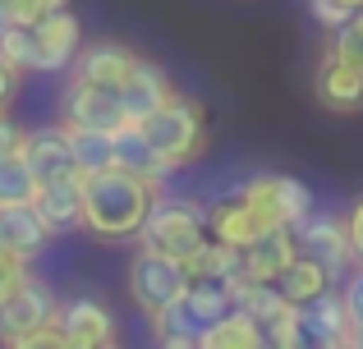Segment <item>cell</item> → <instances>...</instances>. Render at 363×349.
<instances>
[{"mask_svg": "<svg viewBox=\"0 0 363 349\" xmlns=\"http://www.w3.org/2000/svg\"><path fill=\"white\" fill-rule=\"evenodd\" d=\"M157 193H161V184H152V179H143L133 171H120V166L83 175V230L106 244L138 239Z\"/></svg>", "mask_w": 363, "mask_h": 349, "instance_id": "6da1fadb", "label": "cell"}, {"mask_svg": "<svg viewBox=\"0 0 363 349\" xmlns=\"http://www.w3.org/2000/svg\"><path fill=\"white\" fill-rule=\"evenodd\" d=\"M138 129L161 152V161H166L170 171H184V166H194L198 156L207 152V115H203L198 101L179 97V92H170L157 110H147V115L138 120Z\"/></svg>", "mask_w": 363, "mask_h": 349, "instance_id": "7a4b0ae2", "label": "cell"}, {"mask_svg": "<svg viewBox=\"0 0 363 349\" xmlns=\"http://www.w3.org/2000/svg\"><path fill=\"white\" fill-rule=\"evenodd\" d=\"M230 308H235V299H230V290H225V280H189V290L175 304L161 308L157 317H147L152 341L166 345V349H189V345H198V336H203L216 317L230 313Z\"/></svg>", "mask_w": 363, "mask_h": 349, "instance_id": "3957f363", "label": "cell"}, {"mask_svg": "<svg viewBox=\"0 0 363 349\" xmlns=\"http://www.w3.org/2000/svg\"><path fill=\"white\" fill-rule=\"evenodd\" d=\"M207 234H212L207 230V207L189 202V198H161L157 193V202H152L147 221H143V230H138V244L189 262L207 244Z\"/></svg>", "mask_w": 363, "mask_h": 349, "instance_id": "277c9868", "label": "cell"}, {"mask_svg": "<svg viewBox=\"0 0 363 349\" xmlns=\"http://www.w3.org/2000/svg\"><path fill=\"white\" fill-rule=\"evenodd\" d=\"M55 313H60L55 290L46 285L42 276H33V271H28V276L18 280L5 299H0V345L28 349V341H33L42 326L55 322Z\"/></svg>", "mask_w": 363, "mask_h": 349, "instance_id": "5b68a950", "label": "cell"}, {"mask_svg": "<svg viewBox=\"0 0 363 349\" xmlns=\"http://www.w3.org/2000/svg\"><path fill=\"white\" fill-rule=\"evenodd\" d=\"M189 280L194 276H189V267L179 258L138 244V253H133V262H129V299L138 304L143 317H157L161 308H170L189 290Z\"/></svg>", "mask_w": 363, "mask_h": 349, "instance_id": "8992f818", "label": "cell"}, {"mask_svg": "<svg viewBox=\"0 0 363 349\" xmlns=\"http://www.w3.org/2000/svg\"><path fill=\"white\" fill-rule=\"evenodd\" d=\"M294 230V244H299V253H308V258H318L322 267H327V276L345 280L350 271H354V239H350V221L345 216H327V212H308L299 225H290Z\"/></svg>", "mask_w": 363, "mask_h": 349, "instance_id": "52a82bcc", "label": "cell"}, {"mask_svg": "<svg viewBox=\"0 0 363 349\" xmlns=\"http://www.w3.org/2000/svg\"><path fill=\"white\" fill-rule=\"evenodd\" d=\"M60 125L120 134L124 125H133V120H129V110H124L120 88H97V83L69 79V88H65V97H60Z\"/></svg>", "mask_w": 363, "mask_h": 349, "instance_id": "ba28073f", "label": "cell"}, {"mask_svg": "<svg viewBox=\"0 0 363 349\" xmlns=\"http://www.w3.org/2000/svg\"><path fill=\"white\" fill-rule=\"evenodd\" d=\"M33 28V51H37V74H60L74 64V55L83 51V23L74 9H55V14L37 18Z\"/></svg>", "mask_w": 363, "mask_h": 349, "instance_id": "9c48e42d", "label": "cell"}, {"mask_svg": "<svg viewBox=\"0 0 363 349\" xmlns=\"http://www.w3.org/2000/svg\"><path fill=\"white\" fill-rule=\"evenodd\" d=\"M299 317H303V336H308V345H322V349H359V326H354V317H350V308H345L340 285L327 290L322 299H313V304H303Z\"/></svg>", "mask_w": 363, "mask_h": 349, "instance_id": "30bf717a", "label": "cell"}, {"mask_svg": "<svg viewBox=\"0 0 363 349\" xmlns=\"http://www.w3.org/2000/svg\"><path fill=\"white\" fill-rule=\"evenodd\" d=\"M60 331H65V349H111L120 341L116 313L101 299H88V294L60 304Z\"/></svg>", "mask_w": 363, "mask_h": 349, "instance_id": "8fae6325", "label": "cell"}, {"mask_svg": "<svg viewBox=\"0 0 363 349\" xmlns=\"http://www.w3.org/2000/svg\"><path fill=\"white\" fill-rule=\"evenodd\" d=\"M318 101L336 115L363 110V64L340 55L336 46H327L318 60Z\"/></svg>", "mask_w": 363, "mask_h": 349, "instance_id": "7c38bea8", "label": "cell"}, {"mask_svg": "<svg viewBox=\"0 0 363 349\" xmlns=\"http://www.w3.org/2000/svg\"><path fill=\"white\" fill-rule=\"evenodd\" d=\"M18 156H23L28 171L37 175V184L79 175V166H74V147H69V129H65V125L23 129V147H18Z\"/></svg>", "mask_w": 363, "mask_h": 349, "instance_id": "4fadbf2b", "label": "cell"}, {"mask_svg": "<svg viewBox=\"0 0 363 349\" xmlns=\"http://www.w3.org/2000/svg\"><path fill=\"white\" fill-rule=\"evenodd\" d=\"M33 207H37V216L46 221L51 234L83 230V175H65V179H46V184H37Z\"/></svg>", "mask_w": 363, "mask_h": 349, "instance_id": "5bb4252c", "label": "cell"}, {"mask_svg": "<svg viewBox=\"0 0 363 349\" xmlns=\"http://www.w3.org/2000/svg\"><path fill=\"white\" fill-rule=\"evenodd\" d=\"M138 64V55L129 51L124 42H92L74 55V79L79 83H97V88H124L129 69Z\"/></svg>", "mask_w": 363, "mask_h": 349, "instance_id": "9a60e30c", "label": "cell"}, {"mask_svg": "<svg viewBox=\"0 0 363 349\" xmlns=\"http://www.w3.org/2000/svg\"><path fill=\"white\" fill-rule=\"evenodd\" d=\"M207 230H212V239H225V244H235V248H248V244H257L267 230H276V225L267 221L262 212H253L244 198H230V202L207 207Z\"/></svg>", "mask_w": 363, "mask_h": 349, "instance_id": "2e32d148", "label": "cell"}, {"mask_svg": "<svg viewBox=\"0 0 363 349\" xmlns=\"http://www.w3.org/2000/svg\"><path fill=\"white\" fill-rule=\"evenodd\" d=\"M55 234L46 230V221L37 216L33 202H18V207H0V244H5L9 253H18V258L37 262L46 253V244H51Z\"/></svg>", "mask_w": 363, "mask_h": 349, "instance_id": "e0dca14e", "label": "cell"}, {"mask_svg": "<svg viewBox=\"0 0 363 349\" xmlns=\"http://www.w3.org/2000/svg\"><path fill=\"white\" fill-rule=\"evenodd\" d=\"M294 253H299L294 230H290V225H276V230H267L257 244H248V248H244V276H253V280H276V276H281V271L294 262Z\"/></svg>", "mask_w": 363, "mask_h": 349, "instance_id": "ac0fdd59", "label": "cell"}, {"mask_svg": "<svg viewBox=\"0 0 363 349\" xmlns=\"http://www.w3.org/2000/svg\"><path fill=\"white\" fill-rule=\"evenodd\" d=\"M170 79H166V69L161 64H152V60H143L138 55V64L129 69V79H124V88H120V97H124V110H129V120L138 125L147 110H157L161 101L170 97Z\"/></svg>", "mask_w": 363, "mask_h": 349, "instance_id": "d6986e66", "label": "cell"}, {"mask_svg": "<svg viewBox=\"0 0 363 349\" xmlns=\"http://www.w3.org/2000/svg\"><path fill=\"white\" fill-rule=\"evenodd\" d=\"M276 285H281V294L290 299L294 308L313 304V299H322L327 290H336V280L327 276V267H322L318 258H308V253H294V262L276 276Z\"/></svg>", "mask_w": 363, "mask_h": 349, "instance_id": "ffe728a7", "label": "cell"}, {"mask_svg": "<svg viewBox=\"0 0 363 349\" xmlns=\"http://www.w3.org/2000/svg\"><path fill=\"white\" fill-rule=\"evenodd\" d=\"M267 345V331L257 317H248L240 304L230 308L225 317H216L203 336H198V349H257Z\"/></svg>", "mask_w": 363, "mask_h": 349, "instance_id": "44dd1931", "label": "cell"}, {"mask_svg": "<svg viewBox=\"0 0 363 349\" xmlns=\"http://www.w3.org/2000/svg\"><path fill=\"white\" fill-rule=\"evenodd\" d=\"M116 166H120V171L143 175V179H152V184H161V179L170 175V166L161 161V152L143 138L138 125H124L120 134H116Z\"/></svg>", "mask_w": 363, "mask_h": 349, "instance_id": "7402d4cb", "label": "cell"}, {"mask_svg": "<svg viewBox=\"0 0 363 349\" xmlns=\"http://www.w3.org/2000/svg\"><path fill=\"white\" fill-rule=\"evenodd\" d=\"M184 267H189L194 280H230L235 271H244V248H235V244L207 234V244L184 262Z\"/></svg>", "mask_w": 363, "mask_h": 349, "instance_id": "603a6c76", "label": "cell"}, {"mask_svg": "<svg viewBox=\"0 0 363 349\" xmlns=\"http://www.w3.org/2000/svg\"><path fill=\"white\" fill-rule=\"evenodd\" d=\"M69 129V125H65ZM69 147H74V166L79 175L106 171L116 166V134H101V129H69Z\"/></svg>", "mask_w": 363, "mask_h": 349, "instance_id": "cb8c5ba5", "label": "cell"}, {"mask_svg": "<svg viewBox=\"0 0 363 349\" xmlns=\"http://www.w3.org/2000/svg\"><path fill=\"white\" fill-rule=\"evenodd\" d=\"M37 198V175L28 171L23 156H5L0 161V207H18V202H33Z\"/></svg>", "mask_w": 363, "mask_h": 349, "instance_id": "d4e9b609", "label": "cell"}, {"mask_svg": "<svg viewBox=\"0 0 363 349\" xmlns=\"http://www.w3.org/2000/svg\"><path fill=\"white\" fill-rule=\"evenodd\" d=\"M235 198H244L253 212H262L272 225H285V216H281V175H253L248 184H240V193Z\"/></svg>", "mask_w": 363, "mask_h": 349, "instance_id": "484cf974", "label": "cell"}, {"mask_svg": "<svg viewBox=\"0 0 363 349\" xmlns=\"http://www.w3.org/2000/svg\"><path fill=\"white\" fill-rule=\"evenodd\" d=\"M0 51H5V60L14 64V69H23V74H37L33 28H28V23H9L5 33H0Z\"/></svg>", "mask_w": 363, "mask_h": 349, "instance_id": "4316f807", "label": "cell"}, {"mask_svg": "<svg viewBox=\"0 0 363 349\" xmlns=\"http://www.w3.org/2000/svg\"><path fill=\"white\" fill-rule=\"evenodd\" d=\"M267 331V345H276V349H299V345H308V336H303V317H299V308H285L281 317H272V322L262 326Z\"/></svg>", "mask_w": 363, "mask_h": 349, "instance_id": "83f0119b", "label": "cell"}, {"mask_svg": "<svg viewBox=\"0 0 363 349\" xmlns=\"http://www.w3.org/2000/svg\"><path fill=\"white\" fill-rule=\"evenodd\" d=\"M308 212H318L313 188L299 184V179H290V175H281V216H285V225H299Z\"/></svg>", "mask_w": 363, "mask_h": 349, "instance_id": "f1b7e54d", "label": "cell"}, {"mask_svg": "<svg viewBox=\"0 0 363 349\" xmlns=\"http://www.w3.org/2000/svg\"><path fill=\"white\" fill-rule=\"evenodd\" d=\"M327 46H336L340 55H350V60H359V64H363V9H354V14H350V23L331 33V42H327Z\"/></svg>", "mask_w": 363, "mask_h": 349, "instance_id": "f546056e", "label": "cell"}, {"mask_svg": "<svg viewBox=\"0 0 363 349\" xmlns=\"http://www.w3.org/2000/svg\"><path fill=\"white\" fill-rule=\"evenodd\" d=\"M308 14L322 23V33H336V28L350 23L354 5H350V0H308Z\"/></svg>", "mask_w": 363, "mask_h": 349, "instance_id": "4dcf8cb0", "label": "cell"}, {"mask_svg": "<svg viewBox=\"0 0 363 349\" xmlns=\"http://www.w3.org/2000/svg\"><path fill=\"white\" fill-rule=\"evenodd\" d=\"M340 294H345V308L354 317V326L363 331V262H354V271L340 280Z\"/></svg>", "mask_w": 363, "mask_h": 349, "instance_id": "1f68e13d", "label": "cell"}, {"mask_svg": "<svg viewBox=\"0 0 363 349\" xmlns=\"http://www.w3.org/2000/svg\"><path fill=\"white\" fill-rule=\"evenodd\" d=\"M23 276H28V258H18V253H9L5 244H0V299H5Z\"/></svg>", "mask_w": 363, "mask_h": 349, "instance_id": "d6a6232c", "label": "cell"}, {"mask_svg": "<svg viewBox=\"0 0 363 349\" xmlns=\"http://www.w3.org/2000/svg\"><path fill=\"white\" fill-rule=\"evenodd\" d=\"M55 9H69V0H14V23H37Z\"/></svg>", "mask_w": 363, "mask_h": 349, "instance_id": "836d02e7", "label": "cell"}, {"mask_svg": "<svg viewBox=\"0 0 363 349\" xmlns=\"http://www.w3.org/2000/svg\"><path fill=\"white\" fill-rule=\"evenodd\" d=\"M18 147H23V129L9 120V110H0V161H5V156H14Z\"/></svg>", "mask_w": 363, "mask_h": 349, "instance_id": "e575fe53", "label": "cell"}, {"mask_svg": "<svg viewBox=\"0 0 363 349\" xmlns=\"http://www.w3.org/2000/svg\"><path fill=\"white\" fill-rule=\"evenodd\" d=\"M18 74L23 69H14V64L5 60V51H0V110H9V101L18 97Z\"/></svg>", "mask_w": 363, "mask_h": 349, "instance_id": "d590c367", "label": "cell"}, {"mask_svg": "<svg viewBox=\"0 0 363 349\" xmlns=\"http://www.w3.org/2000/svg\"><path fill=\"white\" fill-rule=\"evenodd\" d=\"M345 221H350V239H354V258L363 262V198H359L354 207H350Z\"/></svg>", "mask_w": 363, "mask_h": 349, "instance_id": "8d00e7d4", "label": "cell"}, {"mask_svg": "<svg viewBox=\"0 0 363 349\" xmlns=\"http://www.w3.org/2000/svg\"><path fill=\"white\" fill-rule=\"evenodd\" d=\"M14 23V0H0V33Z\"/></svg>", "mask_w": 363, "mask_h": 349, "instance_id": "74e56055", "label": "cell"}, {"mask_svg": "<svg viewBox=\"0 0 363 349\" xmlns=\"http://www.w3.org/2000/svg\"><path fill=\"white\" fill-rule=\"evenodd\" d=\"M350 5H354V9H363V0H350Z\"/></svg>", "mask_w": 363, "mask_h": 349, "instance_id": "f35d334b", "label": "cell"}, {"mask_svg": "<svg viewBox=\"0 0 363 349\" xmlns=\"http://www.w3.org/2000/svg\"><path fill=\"white\" fill-rule=\"evenodd\" d=\"M359 349H363V331H359Z\"/></svg>", "mask_w": 363, "mask_h": 349, "instance_id": "ab89813d", "label": "cell"}]
</instances>
